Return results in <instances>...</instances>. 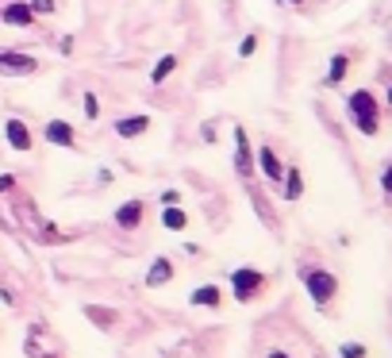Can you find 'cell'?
<instances>
[{"instance_id":"obj_1","label":"cell","mask_w":392,"mask_h":358,"mask_svg":"<svg viewBox=\"0 0 392 358\" xmlns=\"http://www.w3.org/2000/svg\"><path fill=\"white\" fill-rule=\"evenodd\" d=\"M346 116L365 139H373V135L381 132V96L373 93V89H354V93L346 96Z\"/></svg>"},{"instance_id":"obj_2","label":"cell","mask_w":392,"mask_h":358,"mask_svg":"<svg viewBox=\"0 0 392 358\" xmlns=\"http://www.w3.org/2000/svg\"><path fill=\"white\" fill-rule=\"evenodd\" d=\"M296 274H300V281H304V293L312 297V305H315V308H323V312H327V308L339 300V289H342V286H339V278H334L327 266L300 262V270H296Z\"/></svg>"},{"instance_id":"obj_3","label":"cell","mask_w":392,"mask_h":358,"mask_svg":"<svg viewBox=\"0 0 392 358\" xmlns=\"http://www.w3.org/2000/svg\"><path fill=\"white\" fill-rule=\"evenodd\" d=\"M269 289V278L254 266H239V270H231V293L239 305H254L261 293Z\"/></svg>"},{"instance_id":"obj_4","label":"cell","mask_w":392,"mask_h":358,"mask_svg":"<svg viewBox=\"0 0 392 358\" xmlns=\"http://www.w3.org/2000/svg\"><path fill=\"white\" fill-rule=\"evenodd\" d=\"M39 73V58L23 51H4L0 46V77H31Z\"/></svg>"},{"instance_id":"obj_5","label":"cell","mask_w":392,"mask_h":358,"mask_svg":"<svg viewBox=\"0 0 392 358\" xmlns=\"http://www.w3.org/2000/svg\"><path fill=\"white\" fill-rule=\"evenodd\" d=\"M258 162H254V151H250V135L247 127H235V174L239 177H254Z\"/></svg>"},{"instance_id":"obj_6","label":"cell","mask_w":392,"mask_h":358,"mask_svg":"<svg viewBox=\"0 0 392 358\" xmlns=\"http://www.w3.org/2000/svg\"><path fill=\"white\" fill-rule=\"evenodd\" d=\"M43 139L51 146H62V151H77V132H73V124H65V120H51V124L43 127Z\"/></svg>"},{"instance_id":"obj_7","label":"cell","mask_w":392,"mask_h":358,"mask_svg":"<svg viewBox=\"0 0 392 358\" xmlns=\"http://www.w3.org/2000/svg\"><path fill=\"white\" fill-rule=\"evenodd\" d=\"M350 70H354V54H350V51L331 54V62H327V73H323V85H327V89H339L342 81H346Z\"/></svg>"},{"instance_id":"obj_8","label":"cell","mask_w":392,"mask_h":358,"mask_svg":"<svg viewBox=\"0 0 392 358\" xmlns=\"http://www.w3.org/2000/svg\"><path fill=\"white\" fill-rule=\"evenodd\" d=\"M4 139L20 154H31V146H35V135H31V127L23 120H4Z\"/></svg>"},{"instance_id":"obj_9","label":"cell","mask_w":392,"mask_h":358,"mask_svg":"<svg viewBox=\"0 0 392 358\" xmlns=\"http://www.w3.org/2000/svg\"><path fill=\"white\" fill-rule=\"evenodd\" d=\"M254 162H258L261 174H266V181H269V185H281V177H285V162H281V154H277L273 146H261V151L254 154Z\"/></svg>"},{"instance_id":"obj_10","label":"cell","mask_w":392,"mask_h":358,"mask_svg":"<svg viewBox=\"0 0 392 358\" xmlns=\"http://www.w3.org/2000/svg\"><path fill=\"white\" fill-rule=\"evenodd\" d=\"M143 216H146V205L138 197H131V200H124V205L116 208V227L119 231H138Z\"/></svg>"},{"instance_id":"obj_11","label":"cell","mask_w":392,"mask_h":358,"mask_svg":"<svg viewBox=\"0 0 392 358\" xmlns=\"http://www.w3.org/2000/svg\"><path fill=\"white\" fill-rule=\"evenodd\" d=\"M0 20H4L8 27H31V23H35V12L27 8V0H12V4H4Z\"/></svg>"},{"instance_id":"obj_12","label":"cell","mask_w":392,"mask_h":358,"mask_svg":"<svg viewBox=\"0 0 392 358\" xmlns=\"http://www.w3.org/2000/svg\"><path fill=\"white\" fill-rule=\"evenodd\" d=\"M174 281V262H169L166 255H158L150 262V270H146V286L150 289H162V286H169Z\"/></svg>"},{"instance_id":"obj_13","label":"cell","mask_w":392,"mask_h":358,"mask_svg":"<svg viewBox=\"0 0 392 358\" xmlns=\"http://www.w3.org/2000/svg\"><path fill=\"white\" fill-rule=\"evenodd\" d=\"M189 305L192 308H219L223 305V289L211 281V286H196L192 289V297H189Z\"/></svg>"},{"instance_id":"obj_14","label":"cell","mask_w":392,"mask_h":358,"mask_svg":"<svg viewBox=\"0 0 392 358\" xmlns=\"http://www.w3.org/2000/svg\"><path fill=\"white\" fill-rule=\"evenodd\" d=\"M150 132V116H124L116 120V135L119 139H138V135Z\"/></svg>"},{"instance_id":"obj_15","label":"cell","mask_w":392,"mask_h":358,"mask_svg":"<svg viewBox=\"0 0 392 358\" xmlns=\"http://www.w3.org/2000/svg\"><path fill=\"white\" fill-rule=\"evenodd\" d=\"M281 197L285 200H300V197H304V174H300L296 166L285 170V177H281Z\"/></svg>"},{"instance_id":"obj_16","label":"cell","mask_w":392,"mask_h":358,"mask_svg":"<svg viewBox=\"0 0 392 358\" xmlns=\"http://www.w3.org/2000/svg\"><path fill=\"white\" fill-rule=\"evenodd\" d=\"M162 227H166V231H185V227H189V212H185L181 205H166V212H162Z\"/></svg>"},{"instance_id":"obj_17","label":"cell","mask_w":392,"mask_h":358,"mask_svg":"<svg viewBox=\"0 0 392 358\" xmlns=\"http://www.w3.org/2000/svg\"><path fill=\"white\" fill-rule=\"evenodd\" d=\"M177 66H181V62H177V54H162V58L154 62V70H150V85H162V81H166Z\"/></svg>"},{"instance_id":"obj_18","label":"cell","mask_w":392,"mask_h":358,"mask_svg":"<svg viewBox=\"0 0 392 358\" xmlns=\"http://www.w3.org/2000/svg\"><path fill=\"white\" fill-rule=\"evenodd\" d=\"M339 358H370V347H365V343H342Z\"/></svg>"},{"instance_id":"obj_19","label":"cell","mask_w":392,"mask_h":358,"mask_svg":"<svg viewBox=\"0 0 392 358\" xmlns=\"http://www.w3.org/2000/svg\"><path fill=\"white\" fill-rule=\"evenodd\" d=\"M381 197L392 208V162H385V170H381Z\"/></svg>"},{"instance_id":"obj_20","label":"cell","mask_w":392,"mask_h":358,"mask_svg":"<svg viewBox=\"0 0 392 358\" xmlns=\"http://www.w3.org/2000/svg\"><path fill=\"white\" fill-rule=\"evenodd\" d=\"M27 8L35 15H54V12H58V0H27Z\"/></svg>"},{"instance_id":"obj_21","label":"cell","mask_w":392,"mask_h":358,"mask_svg":"<svg viewBox=\"0 0 392 358\" xmlns=\"http://www.w3.org/2000/svg\"><path fill=\"white\" fill-rule=\"evenodd\" d=\"M81 108H85V120H100V101H96L93 93H85V101H81Z\"/></svg>"},{"instance_id":"obj_22","label":"cell","mask_w":392,"mask_h":358,"mask_svg":"<svg viewBox=\"0 0 392 358\" xmlns=\"http://www.w3.org/2000/svg\"><path fill=\"white\" fill-rule=\"evenodd\" d=\"M254 51H258V35H247V39L239 43V58H250Z\"/></svg>"},{"instance_id":"obj_23","label":"cell","mask_w":392,"mask_h":358,"mask_svg":"<svg viewBox=\"0 0 392 358\" xmlns=\"http://www.w3.org/2000/svg\"><path fill=\"white\" fill-rule=\"evenodd\" d=\"M162 205H181V193H177V189H166V193H162Z\"/></svg>"},{"instance_id":"obj_24","label":"cell","mask_w":392,"mask_h":358,"mask_svg":"<svg viewBox=\"0 0 392 358\" xmlns=\"http://www.w3.org/2000/svg\"><path fill=\"white\" fill-rule=\"evenodd\" d=\"M15 189V177L12 174H0V193H12Z\"/></svg>"},{"instance_id":"obj_25","label":"cell","mask_w":392,"mask_h":358,"mask_svg":"<svg viewBox=\"0 0 392 358\" xmlns=\"http://www.w3.org/2000/svg\"><path fill=\"white\" fill-rule=\"evenodd\" d=\"M200 139H204V143H216V127L208 124V127H204V132H200Z\"/></svg>"},{"instance_id":"obj_26","label":"cell","mask_w":392,"mask_h":358,"mask_svg":"<svg viewBox=\"0 0 392 358\" xmlns=\"http://www.w3.org/2000/svg\"><path fill=\"white\" fill-rule=\"evenodd\" d=\"M266 358H296V354H289V351H281V347H273V351H269Z\"/></svg>"},{"instance_id":"obj_27","label":"cell","mask_w":392,"mask_h":358,"mask_svg":"<svg viewBox=\"0 0 392 358\" xmlns=\"http://www.w3.org/2000/svg\"><path fill=\"white\" fill-rule=\"evenodd\" d=\"M385 104L392 108V77H388V85H385Z\"/></svg>"},{"instance_id":"obj_28","label":"cell","mask_w":392,"mask_h":358,"mask_svg":"<svg viewBox=\"0 0 392 358\" xmlns=\"http://www.w3.org/2000/svg\"><path fill=\"white\" fill-rule=\"evenodd\" d=\"M289 4H308V0H289Z\"/></svg>"}]
</instances>
